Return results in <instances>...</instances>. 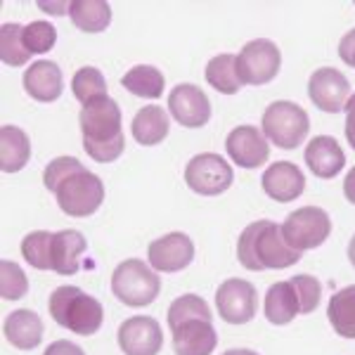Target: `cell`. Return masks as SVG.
Instances as JSON below:
<instances>
[{
  "mask_svg": "<svg viewBox=\"0 0 355 355\" xmlns=\"http://www.w3.org/2000/svg\"><path fill=\"white\" fill-rule=\"evenodd\" d=\"M43 182L55 192L57 204L67 216L85 218L93 216L105 202V185L95 173L83 168L76 157H57L45 166Z\"/></svg>",
  "mask_w": 355,
  "mask_h": 355,
  "instance_id": "obj_1",
  "label": "cell"
},
{
  "mask_svg": "<svg viewBox=\"0 0 355 355\" xmlns=\"http://www.w3.org/2000/svg\"><path fill=\"white\" fill-rule=\"evenodd\" d=\"M78 125L83 133V150L100 164L116 162L123 154L125 137L121 130V110L110 95H102L83 105L78 114Z\"/></svg>",
  "mask_w": 355,
  "mask_h": 355,
  "instance_id": "obj_2",
  "label": "cell"
},
{
  "mask_svg": "<svg viewBox=\"0 0 355 355\" xmlns=\"http://www.w3.org/2000/svg\"><path fill=\"white\" fill-rule=\"evenodd\" d=\"M301 256L303 251L291 249L282 234V225L272 220L251 223L237 239V261L251 272L291 268Z\"/></svg>",
  "mask_w": 355,
  "mask_h": 355,
  "instance_id": "obj_3",
  "label": "cell"
},
{
  "mask_svg": "<svg viewBox=\"0 0 355 355\" xmlns=\"http://www.w3.org/2000/svg\"><path fill=\"white\" fill-rule=\"evenodd\" d=\"M48 311L60 327L78 336H90L100 331L102 320H105L102 303L73 284H64V287H57L53 291L48 301Z\"/></svg>",
  "mask_w": 355,
  "mask_h": 355,
  "instance_id": "obj_4",
  "label": "cell"
},
{
  "mask_svg": "<svg viewBox=\"0 0 355 355\" xmlns=\"http://www.w3.org/2000/svg\"><path fill=\"white\" fill-rule=\"evenodd\" d=\"M112 291L123 306L142 308L150 306L162 291V279L140 259H128L119 263L112 275Z\"/></svg>",
  "mask_w": 355,
  "mask_h": 355,
  "instance_id": "obj_5",
  "label": "cell"
},
{
  "mask_svg": "<svg viewBox=\"0 0 355 355\" xmlns=\"http://www.w3.org/2000/svg\"><path fill=\"white\" fill-rule=\"evenodd\" d=\"M311 130V119L296 102L277 100L263 112V135L279 150H296Z\"/></svg>",
  "mask_w": 355,
  "mask_h": 355,
  "instance_id": "obj_6",
  "label": "cell"
},
{
  "mask_svg": "<svg viewBox=\"0 0 355 355\" xmlns=\"http://www.w3.org/2000/svg\"><path fill=\"white\" fill-rule=\"evenodd\" d=\"M329 232H331L329 214L324 209H320V206H303V209L291 211L282 223L284 239L296 251L318 249V246L327 242Z\"/></svg>",
  "mask_w": 355,
  "mask_h": 355,
  "instance_id": "obj_7",
  "label": "cell"
},
{
  "mask_svg": "<svg viewBox=\"0 0 355 355\" xmlns=\"http://www.w3.org/2000/svg\"><path fill=\"white\" fill-rule=\"evenodd\" d=\"M282 53L270 38L249 41L237 55V73L242 85H266L279 73Z\"/></svg>",
  "mask_w": 355,
  "mask_h": 355,
  "instance_id": "obj_8",
  "label": "cell"
},
{
  "mask_svg": "<svg viewBox=\"0 0 355 355\" xmlns=\"http://www.w3.org/2000/svg\"><path fill=\"white\" fill-rule=\"evenodd\" d=\"M232 166L216 152H204L185 166V185L204 197H218L232 185Z\"/></svg>",
  "mask_w": 355,
  "mask_h": 355,
  "instance_id": "obj_9",
  "label": "cell"
},
{
  "mask_svg": "<svg viewBox=\"0 0 355 355\" xmlns=\"http://www.w3.org/2000/svg\"><path fill=\"white\" fill-rule=\"evenodd\" d=\"M216 308L227 324H246L256 318L259 311V294L256 287L246 279L230 277L216 289Z\"/></svg>",
  "mask_w": 355,
  "mask_h": 355,
  "instance_id": "obj_10",
  "label": "cell"
},
{
  "mask_svg": "<svg viewBox=\"0 0 355 355\" xmlns=\"http://www.w3.org/2000/svg\"><path fill=\"white\" fill-rule=\"evenodd\" d=\"M308 97L318 110L339 114L346 110V102L351 100V83L334 67H322L313 71L308 81Z\"/></svg>",
  "mask_w": 355,
  "mask_h": 355,
  "instance_id": "obj_11",
  "label": "cell"
},
{
  "mask_svg": "<svg viewBox=\"0 0 355 355\" xmlns=\"http://www.w3.org/2000/svg\"><path fill=\"white\" fill-rule=\"evenodd\" d=\"M116 336L125 355H159L164 346L162 324L147 315H135L121 322Z\"/></svg>",
  "mask_w": 355,
  "mask_h": 355,
  "instance_id": "obj_12",
  "label": "cell"
},
{
  "mask_svg": "<svg viewBox=\"0 0 355 355\" xmlns=\"http://www.w3.org/2000/svg\"><path fill=\"white\" fill-rule=\"evenodd\" d=\"M168 112L185 128H202L211 119V102L194 83H178L168 93Z\"/></svg>",
  "mask_w": 355,
  "mask_h": 355,
  "instance_id": "obj_13",
  "label": "cell"
},
{
  "mask_svg": "<svg viewBox=\"0 0 355 355\" xmlns=\"http://www.w3.org/2000/svg\"><path fill=\"white\" fill-rule=\"evenodd\" d=\"M147 259L159 272H180L194 261V242L185 232H168L150 244Z\"/></svg>",
  "mask_w": 355,
  "mask_h": 355,
  "instance_id": "obj_14",
  "label": "cell"
},
{
  "mask_svg": "<svg viewBox=\"0 0 355 355\" xmlns=\"http://www.w3.org/2000/svg\"><path fill=\"white\" fill-rule=\"evenodd\" d=\"M168 327L173 334L175 355H211L218 346V334L214 329V322L206 318L180 320Z\"/></svg>",
  "mask_w": 355,
  "mask_h": 355,
  "instance_id": "obj_15",
  "label": "cell"
},
{
  "mask_svg": "<svg viewBox=\"0 0 355 355\" xmlns=\"http://www.w3.org/2000/svg\"><path fill=\"white\" fill-rule=\"evenodd\" d=\"M225 150L230 159L242 168H259L270 157V147L263 135L261 128L256 125H237L225 137Z\"/></svg>",
  "mask_w": 355,
  "mask_h": 355,
  "instance_id": "obj_16",
  "label": "cell"
},
{
  "mask_svg": "<svg viewBox=\"0 0 355 355\" xmlns=\"http://www.w3.org/2000/svg\"><path fill=\"white\" fill-rule=\"evenodd\" d=\"M263 192L279 204H289L299 199L306 190V175L296 164L291 162H275L268 166L261 178Z\"/></svg>",
  "mask_w": 355,
  "mask_h": 355,
  "instance_id": "obj_17",
  "label": "cell"
},
{
  "mask_svg": "<svg viewBox=\"0 0 355 355\" xmlns=\"http://www.w3.org/2000/svg\"><path fill=\"white\" fill-rule=\"evenodd\" d=\"M306 166L313 171V175L329 180L341 173V168L346 166V154H343L341 145L336 142V137L331 135H318L308 142L306 147Z\"/></svg>",
  "mask_w": 355,
  "mask_h": 355,
  "instance_id": "obj_18",
  "label": "cell"
},
{
  "mask_svg": "<svg viewBox=\"0 0 355 355\" xmlns=\"http://www.w3.org/2000/svg\"><path fill=\"white\" fill-rule=\"evenodd\" d=\"M88 251V242L78 230L53 232L50 244V263L57 275H73L81 268V256Z\"/></svg>",
  "mask_w": 355,
  "mask_h": 355,
  "instance_id": "obj_19",
  "label": "cell"
},
{
  "mask_svg": "<svg viewBox=\"0 0 355 355\" xmlns=\"http://www.w3.org/2000/svg\"><path fill=\"white\" fill-rule=\"evenodd\" d=\"M64 81H62V71L55 62L38 60L24 71V90L28 97L38 102H55L62 95Z\"/></svg>",
  "mask_w": 355,
  "mask_h": 355,
  "instance_id": "obj_20",
  "label": "cell"
},
{
  "mask_svg": "<svg viewBox=\"0 0 355 355\" xmlns=\"http://www.w3.org/2000/svg\"><path fill=\"white\" fill-rule=\"evenodd\" d=\"M3 334L15 348L31 351V348H36L43 341V320L33 311L21 308V311H15L5 318Z\"/></svg>",
  "mask_w": 355,
  "mask_h": 355,
  "instance_id": "obj_21",
  "label": "cell"
},
{
  "mask_svg": "<svg viewBox=\"0 0 355 355\" xmlns=\"http://www.w3.org/2000/svg\"><path fill=\"white\" fill-rule=\"evenodd\" d=\"M168 130H171L168 114L159 105L142 107V110L135 114L133 123H130V133H133L135 142L145 147H154V145H159V142H164Z\"/></svg>",
  "mask_w": 355,
  "mask_h": 355,
  "instance_id": "obj_22",
  "label": "cell"
},
{
  "mask_svg": "<svg viewBox=\"0 0 355 355\" xmlns=\"http://www.w3.org/2000/svg\"><path fill=\"white\" fill-rule=\"evenodd\" d=\"M266 318L268 322L272 324H289L296 315H301V306H299V296H296V289L291 284V279H284V282H275L266 294Z\"/></svg>",
  "mask_w": 355,
  "mask_h": 355,
  "instance_id": "obj_23",
  "label": "cell"
},
{
  "mask_svg": "<svg viewBox=\"0 0 355 355\" xmlns=\"http://www.w3.org/2000/svg\"><path fill=\"white\" fill-rule=\"evenodd\" d=\"M31 159V140L17 125H3L0 128V168L5 173H17Z\"/></svg>",
  "mask_w": 355,
  "mask_h": 355,
  "instance_id": "obj_24",
  "label": "cell"
},
{
  "mask_svg": "<svg viewBox=\"0 0 355 355\" xmlns=\"http://www.w3.org/2000/svg\"><path fill=\"white\" fill-rule=\"evenodd\" d=\"M69 17L73 26L85 33H100L110 26L112 8L105 0H73L69 3Z\"/></svg>",
  "mask_w": 355,
  "mask_h": 355,
  "instance_id": "obj_25",
  "label": "cell"
},
{
  "mask_svg": "<svg viewBox=\"0 0 355 355\" xmlns=\"http://www.w3.org/2000/svg\"><path fill=\"white\" fill-rule=\"evenodd\" d=\"M327 318L331 329L343 339H355V284L343 287L329 299Z\"/></svg>",
  "mask_w": 355,
  "mask_h": 355,
  "instance_id": "obj_26",
  "label": "cell"
},
{
  "mask_svg": "<svg viewBox=\"0 0 355 355\" xmlns=\"http://www.w3.org/2000/svg\"><path fill=\"white\" fill-rule=\"evenodd\" d=\"M121 85L135 97L157 100L164 95V73L152 64H137L128 69V73L121 78Z\"/></svg>",
  "mask_w": 355,
  "mask_h": 355,
  "instance_id": "obj_27",
  "label": "cell"
},
{
  "mask_svg": "<svg viewBox=\"0 0 355 355\" xmlns=\"http://www.w3.org/2000/svg\"><path fill=\"white\" fill-rule=\"evenodd\" d=\"M206 81L211 88H216L220 95H234L242 88L237 73V57L234 55H216L206 64Z\"/></svg>",
  "mask_w": 355,
  "mask_h": 355,
  "instance_id": "obj_28",
  "label": "cell"
},
{
  "mask_svg": "<svg viewBox=\"0 0 355 355\" xmlns=\"http://www.w3.org/2000/svg\"><path fill=\"white\" fill-rule=\"evenodd\" d=\"M0 57L8 67H24L31 60L24 45V26L17 21L0 26Z\"/></svg>",
  "mask_w": 355,
  "mask_h": 355,
  "instance_id": "obj_29",
  "label": "cell"
},
{
  "mask_svg": "<svg viewBox=\"0 0 355 355\" xmlns=\"http://www.w3.org/2000/svg\"><path fill=\"white\" fill-rule=\"evenodd\" d=\"M50 244H53V232L48 230H36L28 232L21 239V256L28 266H33L36 270H53L50 263Z\"/></svg>",
  "mask_w": 355,
  "mask_h": 355,
  "instance_id": "obj_30",
  "label": "cell"
},
{
  "mask_svg": "<svg viewBox=\"0 0 355 355\" xmlns=\"http://www.w3.org/2000/svg\"><path fill=\"white\" fill-rule=\"evenodd\" d=\"M71 90H73V97H76L81 105H88V102L95 100V97L107 95V81H105V76H102L100 69L81 67L71 78Z\"/></svg>",
  "mask_w": 355,
  "mask_h": 355,
  "instance_id": "obj_31",
  "label": "cell"
},
{
  "mask_svg": "<svg viewBox=\"0 0 355 355\" xmlns=\"http://www.w3.org/2000/svg\"><path fill=\"white\" fill-rule=\"evenodd\" d=\"M28 291V279L17 263L3 259L0 261V294L5 301H19Z\"/></svg>",
  "mask_w": 355,
  "mask_h": 355,
  "instance_id": "obj_32",
  "label": "cell"
},
{
  "mask_svg": "<svg viewBox=\"0 0 355 355\" xmlns=\"http://www.w3.org/2000/svg\"><path fill=\"white\" fill-rule=\"evenodd\" d=\"M192 318H206V320H214L211 315V308L202 296L197 294H182L171 303L168 308V324H175L180 320H192Z\"/></svg>",
  "mask_w": 355,
  "mask_h": 355,
  "instance_id": "obj_33",
  "label": "cell"
},
{
  "mask_svg": "<svg viewBox=\"0 0 355 355\" xmlns=\"http://www.w3.org/2000/svg\"><path fill=\"white\" fill-rule=\"evenodd\" d=\"M57 43V31L50 21L38 19L24 26V45L31 55H43L50 53L53 45Z\"/></svg>",
  "mask_w": 355,
  "mask_h": 355,
  "instance_id": "obj_34",
  "label": "cell"
},
{
  "mask_svg": "<svg viewBox=\"0 0 355 355\" xmlns=\"http://www.w3.org/2000/svg\"><path fill=\"white\" fill-rule=\"evenodd\" d=\"M291 284H294L296 296H299L301 315L313 313L320 303V294H322V287H320L318 279L313 275H296V277H291Z\"/></svg>",
  "mask_w": 355,
  "mask_h": 355,
  "instance_id": "obj_35",
  "label": "cell"
},
{
  "mask_svg": "<svg viewBox=\"0 0 355 355\" xmlns=\"http://www.w3.org/2000/svg\"><path fill=\"white\" fill-rule=\"evenodd\" d=\"M339 57L343 62H346L348 67L355 69V28H351V31L346 33V36L341 38L339 43Z\"/></svg>",
  "mask_w": 355,
  "mask_h": 355,
  "instance_id": "obj_36",
  "label": "cell"
},
{
  "mask_svg": "<svg viewBox=\"0 0 355 355\" xmlns=\"http://www.w3.org/2000/svg\"><path fill=\"white\" fill-rule=\"evenodd\" d=\"M43 355H85V353H83V348H81V346H76V343L60 339V341H53V343H50V346L45 348V353H43Z\"/></svg>",
  "mask_w": 355,
  "mask_h": 355,
  "instance_id": "obj_37",
  "label": "cell"
},
{
  "mask_svg": "<svg viewBox=\"0 0 355 355\" xmlns=\"http://www.w3.org/2000/svg\"><path fill=\"white\" fill-rule=\"evenodd\" d=\"M346 140L348 145L355 150V93L351 95V100L346 102Z\"/></svg>",
  "mask_w": 355,
  "mask_h": 355,
  "instance_id": "obj_38",
  "label": "cell"
},
{
  "mask_svg": "<svg viewBox=\"0 0 355 355\" xmlns=\"http://www.w3.org/2000/svg\"><path fill=\"white\" fill-rule=\"evenodd\" d=\"M343 194H346V199L351 204H355V166L351 171H348L346 180H343Z\"/></svg>",
  "mask_w": 355,
  "mask_h": 355,
  "instance_id": "obj_39",
  "label": "cell"
},
{
  "mask_svg": "<svg viewBox=\"0 0 355 355\" xmlns=\"http://www.w3.org/2000/svg\"><path fill=\"white\" fill-rule=\"evenodd\" d=\"M223 355H259V353L251 351V348H230V351H225Z\"/></svg>",
  "mask_w": 355,
  "mask_h": 355,
  "instance_id": "obj_40",
  "label": "cell"
},
{
  "mask_svg": "<svg viewBox=\"0 0 355 355\" xmlns=\"http://www.w3.org/2000/svg\"><path fill=\"white\" fill-rule=\"evenodd\" d=\"M348 261H351L355 268V234L351 237V242H348Z\"/></svg>",
  "mask_w": 355,
  "mask_h": 355,
  "instance_id": "obj_41",
  "label": "cell"
}]
</instances>
